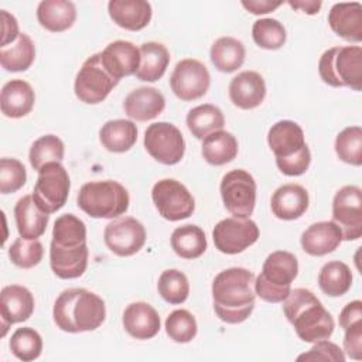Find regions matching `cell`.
Instances as JSON below:
<instances>
[{"label": "cell", "instance_id": "obj_51", "mask_svg": "<svg viewBox=\"0 0 362 362\" xmlns=\"http://www.w3.org/2000/svg\"><path fill=\"white\" fill-rule=\"evenodd\" d=\"M290 4V7H293L294 10H300L305 14H317L322 6V3L320 0H288L287 1Z\"/></svg>", "mask_w": 362, "mask_h": 362}, {"label": "cell", "instance_id": "obj_6", "mask_svg": "<svg viewBox=\"0 0 362 362\" xmlns=\"http://www.w3.org/2000/svg\"><path fill=\"white\" fill-rule=\"evenodd\" d=\"M297 274V257L287 250H276L266 257L260 274L255 277V293L267 303H283Z\"/></svg>", "mask_w": 362, "mask_h": 362}, {"label": "cell", "instance_id": "obj_18", "mask_svg": "<svg viewBox=\"0 0 362 362\" xmlns=\"http://www.w3.org/2000/svg\"><path fill=\"white\" fill-rule=\"evenodd\" d=\"M34 296L31 291L20 284H10L1 288L0 293V317H1V337L6 335L10 325L23 322L34 313Z\"/></svg>", "mask_w": 362, "mask_h": 362}, {"label": "cell", "instance_id": "obj_30", "mask_svg": "<svg viewBox=\"0 0 362 362\" xmlns=\"http://www.w3.org/2000/svg\"><path fill=\"white\" fill-rule=\"evenodd\" d=\"M140 65L136 71V78L144 82L158 81L167 71L170 64V52L161 44L148 41L140 45Z\"/></svg>", "mask_w": 362, "mask_h": 362}, {"label": "cell", "instance_id": "obj_3", "mask_svg": "<svg viewBox=\"0 0 362 362\" xmlns=\"http://www.w3.org/2000/svg\"><path fill=\"white\" fill-rule=\"evenodd\" d=\"M52 317L55 325L64 332H86L103 324L106 307L98 294L86 288H66L57 297Z\"/></svg>", "mask_w": 362, "mask_h": 362}, {"label": "cell", "instance_id": "obj_14", "mask_svg": "<svg viewBox=\"0 0 362 362\" xmlns=\"http://www.w3.org/2000/svg\"><path fill=\"white\" fill-rule=\"evenodd\" d=\"M332 221L342 232V240L362 236V189L358 185L339 188L332 199Z\"/></svg>", "mask_w": 362, "mask_h": 362}, {"label": "cell", "instance_id": "obj_43", "mask_svg": "<svg viewBox=\"0 0 362 362\" xmlns=\"http://www.w3.org/2000/svg\"><path fill=\"white\" fill-rule=\"evenodd\" d=\"M198 331L197 320L188 310H174L165 318V332L174 342H191Z\"/></svg>", "mask_w": 362, "mask_h": 362}, {"label": "cell", "instance_id": "obj_38", "mask_svg": "<svg viewBox=\"0 0 362 362\" xmlns=\"http://www.w3.org/2000/svg\"><path fill=\"white\" fill-rule=\"evenodd\" d=\"M64 141L54 134H45L31 144L28 160L31 167L35 171H40L48 163H61L64 160Z\"/></svg>", "mask_w": 362, "mask_h": 362}, {"label": "cell", "instance_id": "obj_32", "mask_svg": "<svg viewBox=\"0 0 362 362\" xmlns=\"http://www.w3.org/2000/svg\"><path fill=\"white\" fill-rule=\"evenodd\" d=\"M238 150L236 137L226 130H218L202 140L201 154L208 164L223 165L236 158Z\"/></svg>", "mask_w": 362, "mask_h": 362}, {"label": "cell", "instance_id": "obj_41", "mask_svg": "<svg viewBox=\"0 0 362 362\" xmlns=\"http://www.w3.org/2000/svg\"><path fill=\"white\" fill-rule=\"evenodd\" d=\"M335 153L346 164L359 167L362 164V129L349 126L341 130L335 139Z\"/></svg>", "mask_w": 362, "mask_h": 362}, {"label": "cell", "instance_id": "obj_28", "mask_svg": "<svg viewBox=\"0 0 362 362\" xmlns=\"http://www.w3.org/2000/svg\"><path fill=\"white\" fill-rule=\"evenodd\" d=\"M14 219L21 238L38 239L47 229L49 214L44 212L35 204L33 195H24L14 206Z\"/></svg>", "mask_w": 362, "mask_h": 362}, {"label": "cell", "instance_id": "obj_22", "mask_svg": "<svg viewBox=\"0 0 362 362\" xmlns=\"http://www.w3.org/2000/svg\"><path fill=\"white\" fill-rule=\"evenodd\" d=\"M342 242V232L334 221H322L310 225L300 238L301 247L310 256H325L334 252Z\"/></svg>", "mask_w": 362, "mask_h": 362}, {"label": "cell", "instance_id": "obj_13", "mask_svg": "<svg viewBox=\"0 0 362 362\" xmlns=\"http://www.w3.org/2000/svg\"><path fill=\"white\" fill-rule=\"evenodd\" d=\"M144 148L158 163L174 165L185 153V141L177 126L168 122L151 123L144 132Z\"/></svg>", "mask_w": 362, "mask_h": 362}, {"label": "cell", "instance_id": "obj_48", "mask_svg": "<svg viewBox=\"0 0 362 362\" xmlns=\"http://www.w3.org/2000/svg\"><path fill=\"white\" fill-rule=\"evenodd\" d=\"M1 48H4L18 38L20 31L16 17L7 10H1Z\"/></svg>", "mask_w": 362, "mask_h": 362}, {"label": "cell", "instance_id": "obj_7", "mask_svg": "<svg viewBox=\"0 0 362 362\" xmlns=\"http://www.w3.org/2000/svg\"><path fill=\"white\" fill-rule=\"evenodd\" d=\"M321 79L334 88L362 89V48L359 45L332 47L318 61Z\"/></svg>", "mask_w": 362, "mask_h": 362}, {"label": "cell", "instance_id": "obj_50", "mask_svg": "<svg viewBox=\"0 0 362 362\" xmlns=\"http://www.w3.org/2000/svg\"><path fill=\"white\" fill-rule=\"evenodd\" d=\"M240 4L252 14H267V13H272L274 11L277 7H280L283 4V1L277 0V1H273V0H242Z\"/></svg>", "mask_w": 362, "mask_h": 362}, {"label": "cell", "instance_id": "obj_45", "mask_svg": "<svg viewBox=\"0 0 362 362\" xmlns=\"http://www.w3.org/2000/svg\"><path fill=\"white\" fill-rule=\"evenodd\" d=\"M27 181L24 164L17 158L3 157L0 160V192L13 194L18 191Z\"/></svg>", "mask_w": 362, "mask_h": 362}, {"label": "cell", "instance_id": "obj_44", "mask_svg": "<svg viewBox=\"0 0 362 362\" xmlns=\"http://www.w3.org/2000/svg\"><path fill=\"white\" fill-rule=\"evenodd\" d=\"M44 255L42 243L38 239L17 238L8 247V259L20 269H31L37 266Z\"/></svg>", "mask_w": 362, "mask_h": 362}, {"label": "cell", "instance_id": "obj_17", "mask_svg": "<svg viewBox=\"0 0 362 362\" xmlns=\"http://www.w3.org/2000/svg\"><path fill=\"white\" fill-rule=\"evenodd\" d=\"M103 240L112 253L127 257L137 253L144 246L146 229L143 223L133 216L119 218L105 226Z\"/></svg>", "mask_w": 362, "mask_h": 362}, {"label": "cell", "instance_id": "obj_10", "mask_svg": "<svg viewBox=\"0 0 362 362\" xmlns=\"http://www.w3.org/2000/svg\"><path fill=\"white\" fill-rule=\"evenodd\" d=\"M119 83L103 66L100 52L93 54L82 64L76 74L74 90L75 96L88 105H98L103 102L110 90Z\"/></svg>", "mask_w": 362, "mask_h": 362}, {"label": "cell", "instance_id": "obj_5", "mask_svg": "<svg viewBox=\"0 0 362 362\" xmlns=\"http://www.w3.org/2000/svg\"><path fill=\"white\" fill-rule=\"evenodd\" d=\"M267 143L274 154L277 168L288 177L303 175L311 163V151L303 129L293 120L274 123L267 133Z\"/></svg>", "mask_w": 362, "mask_h": 362}, {"label": "cell", "instance_id": "obj_2", "mask_svg": "<svg viewBox=\"0 0 362 362\" xmlns=\"http://www.w3.org/2000/svg\"><path fill=\"white\" fill-rule=\"evenodd\" d=\"M255 274L245 267L219 272L212 281V304L218 318L226 324H240L255 308Z\"/></svg>", "mask_w": 362, "mask_h": 362}, {"label": "cell", "instance_id": "obj_26", "mask_svg": "<svg viewBox=\"0 0 362 362\" xmlns=\"http://www.w3.org/2000/svg\"><path fill=\"white\" fill-rule=\"evenodd\" d=\"M107 11L116 25L129 31H140L151 20V4L146 0H110Z\"/></svg>", "mask_w": 362, "mask_h": 362}, {"label": "cell", "instance_id": "obj_12", "mask_svg": "<svg viewBox=\"0 0 362 362\" xmlns=\"http://www.w3.org/2000/svg\"><path fill=\"white\" fill-rule=\"evenodd\" d=\"M151 199L158 214L171 222L187 219L195 211V199L184 184L163 178L153 185Z\"/></svg>", "mask_w": 362, "mask_h": 362}, {"label": "cell", "instance_id": "obj_37", "mask_svg": "<svg viewBox=\"0 0 362 362\" xmlns=\"http://www.w3.org/2000/svg\"><path fill=\"white\" fill-rule=\"evenodd\" d=\"M34 58L35 47L25 33H20L11 47L0 48V64L8 72L27 71L33 65Z\"/></svg>", "mask_w": 362, "mask_h": 362}, {"label": "cell", "instance_id": "obj_16", "mask_svg": "<svg viewBox=\"0 0 362 362\" xmlns=\"http://www.w3.org/2000/svg\"><path fill=\"white\" fill-rule=\"evenodd\" d=\"M209 85L211 75L206 66L194 58L178 61L170 76L171 90L184 102L202 98L208 92Z\"/></svg>", "mask_w": 362, "mask_h": 362}, {"label": "cell", "instance_id": "obj_4", "mask_svg": "<svg viewBox=\"0 0 362 362\" xmlns=\"http://www.w3.org/2000/svg\"><path fill=\"white\" fill-rule=\"evenodd\" d=\"M283 313L304 342L328 339L335 328L334 318L315 294L307 288H294L283 301Z\"/></svg>", "mask_w": 362, "mask_h": 362}, {"label": "cell", "instance_id": "obj_11", "mask_svg": "<svg viewBox=\"0 0 362 362\" xmlns=\"http://www.w3.org/2000/svg\"><path fill=\"white\" fill-rule=\"evenodd\" d=\"M225 208L235 218H249L256 205V181L246 170L236 168L222 177L219 185Z\"/></svg>", "mask_w": 362, "mask_h": 362}, {"label": "cell", "instance_id": "obj_23", "mask_svg": "<svg viewBox=\"0 0 362 362\" xmlns=\"http://www.w3.org/2000/svg\"><path fill=\"white\" fill-rule=\"evenodd\" d=\"M160 315L153 305L136 301L126 307L123 313V327L136 339H150L160 331Z\"/></svg>", "mask_w": 362, "mask_h": 362}, {"label": "cell", "instance_id": "obj_9", "mask_svg": "<svg viewBox=\"0 0 362 362\" xmlns=\"http://www.w3.org/2000/svg\"><path fill=\"white\" fill-rule=\"evenodd\" d=\"M69 174L61 163H48L38 171L33 198L35 204L47 214L59 211L69 195Z\"/></svg>", "mask_w": 362, "mask_h": 362}, {"label": "cell", "instance_id": "obj_49", "mask_svg": "<svg viewBox=\"0 0 362 362\" xmlns=\"http://www.w3.org/2000/svg\"><path fill=\"white\" fill-rule=\"evenodd\" d=\"M362 321V301L354 300L348 303L339 313V325L342 329Z\"/></svg>", "mask_w": 362, "mask_h": 362}, {"label": "cell", "instance_id": "obj_27", "mask_svg": "<svg viewBox=\"0 0 362 362\" xmlns=\"http://www.w3.org/2000/svg\"><path fill=\"white\" fill-rule=\"evenodd\" d=\"M35 103V93L31 85L23 79H11L1 88L0 109L11 119H20L28 115Z\"/></svg>", "mask_w": 362, "mask_h": 362}, {"label": "cell", "instance_id": "obj_35", "mask_svg": "<svg viewBox=\"0 0 362 362\" xmlns=\"http://www.w3.org/2000/svg\"><path fill=\"white\" fill-rule=\"evenodd\" d=\"M187 126L192 136L204 140L208 134L222 130L225 117L222 110L211 103H204L192 107L187 115Z\"/></svg>", "mask_w": 362, "mask_h": 362}, {"label": "cell", "instance_id": "obj_39", "mask_svg": "<svg viewBox=\"0 0 362 362\" xmlns=\"http://www.w3.org/2000/svg\"><path fill=\"white\" fill-rule=\"evenodd\" d=\"M8 346L11 354L17 359L23 362H30L41 355L42 338L34 328L21 327L11 334Z\"/></svg>", "mask_w": 362, "mask_h": 362}, {"label": "cell", "instance_id": "obj_34", "mask_svg": "<svg viewBox=\"0 0 362 362\" xmlns=\"http://www.w3.org/2000/svg\"><path fill=\"white\" fill-rule=\"evenodd\" d=\"M206 238L197 225H182L171 233V247L182 259H198L206 250Z\"/></svg>", "mask_w": 362, "mask_h": 362}, {"label": "cell", "instance_id": "obj_46", "mask_svg": "<svg viewBox=\"0 0 362 362\" xmlns=\"http://www.w3.org/2000/svg\"><path fill=\"white\" fill-rule=\"evenodd\" d=\"M297 361H331V362H344V351L334 342L328 339H321L314 342V345L304 354H301Z\"/></svg>", "mask_w": 362, "mask_h": 362}, {"label": "cell", "instance_id": "obj_24", "mask_svg": "<svg viewBox=\"0 0 362 362\" xmlns=\"http://www.w3.org/2000/svg\"><path fill=\"white\" fill-rule=\"evenodd\" d=\"M328 24L338 37L351 42H361L362 4L358 1L335 3L328 13Z\"/></svg>", "mask_w": 362, "mask_h": 362}, {"label": "cell", "instance_id": "obj_20", "mask_svg": "<svg viewBox=\"0 0 362 362\" xmlns=\"http://www.w3.org/2000/svg\"><path fill=\"white\" fill-rule=\"evenodd\" d=\"M266 98V83L256 71H243L232 78L229 83L230 102L243 110H250L262 105Z\"/></svg>", "mask_w": 362, "mask_h": 362}, {"label": "cell", "instance_id": "obj_36", "mask_svg": "<svg viewBox=\"0 0 362 362\" xmlns=\"http://www.w3.org/2000/svg\"><path fill=\"white\" fill-rule=\"evenodd\" d=\"M318 286L329 297L344 296L352 286V272L344 262L331 260L318 273Z\"/></svg>", "mask_w": 362, "mask_h": 362}, {"label": "cell", "instance_id": "obj_25", "mask_svg": "<svg viewBox=\"0 0 362 362\" xmlns=\"http://www.w3.org/2000/svg\"><path fill=\"white\" fill-rule=\"evenodd\" d=\"M123 107L130 119L136 122H147L161 115L165 107V98L156 88L141 86L126 96Z\"/></svg>", "mask_w": 362, "mask_h": 362}, {"label": "cell", "instance_id": "obj_47", "mask_svg": "<svg viewBox=\"0 0 362 362\" xmlns=\"http://www.w3.org/2000/svg\"><path fill=\"white\" fill-rule=\"evenodd\" d=\"M344 337V354L351 359H362V321L348 327Z\"/></svg>", "mask_w": 362, "mask_h": 362}, {"label": "cell", "instance_id": "obj_31", "mask_svg": "<svg viewBox=\"0 0 362 362\" xmlns=\"http://www.w3.org/2000/svg\"><path fill=\"white\" fill-rule=\"evenodd\" d=\"M102 146L110 153H124L137 141V127L132 120H107L99 130Z\"/></svg>", "mask_w": 362, "mask_h": 362}, {"label": "cell", "instance_id": "obj_15", "mask_svg": "<svg viewBox=\"0 0 362 362\" xmlns=\"http://www.w3.org/2000/svg\"><path fill=\"white\" fill-rule=\"evenodd\" d=\"M212 239L219 252L238 255L257 242L259 228L250 218H225L215 225Z\"/></svg>", "mask_w": 362, "mask_h": 362}, {"label": "cell", "instance_id": "obj_21", "mask_svg": "<svg viewBox=\"0 0 362 362\" xmlns=\"http://www.w3.org/2000/svg\"><path fill=\"white\" fill-rule=\"evenodd\" d=\"M308 192L300 184H284L279 187L270 199L273 215L283 221L298 219L308 209Z\"/></svg>", "mask_w": 362, "mask_h": 362}, {"label": "cell", "instance_id": "obj_33", "mask_svg": "<svg viewBox=\"0 0 362 362\" xmlns=\"http://www.w3.org/2000/svg\"><path fill=\"white\" fill-rule=\"evenodd\" d=\"M211 62L225 74L235 72L245 62L246 51L242 41L233 37H221L211 47Z\"/></svg>", "mask_w": 362, "mask_h": 362}, {"label": "cell", "instance_id": "obj_8", "mask_svg": "<svg viewBox=\"0 0 362 362\" xmlns=\"http://www.w3.org/2000/svg\"><path fill=\"white\" fill-rule=\"evenodd\" d=\"M78 206L92 218L113 219L129 209L127 189L117 181H90L81 187L76 198Z\"/></svg>", "mask_w": 362, "mask_h": 362}, {"label": "cell", "instance_id": "obj_1", "mask_svg": "<svg viewBox=\"0 0 362 362\" xmlns=\"http://www.w3.org/2000/svg\"><path fill=\"white\" fill-rule=\"evenodd\" d=\"M88 256L83 221L74 214L58 216L49 245V266L54 274L64 280L81 277L88 267Z\"/></svg>", "mask_w": 362, "mask_h": 362}, {"label": "cell", "instance_id": "obj_29", "mask_svg": "<svg viewBox=\"0 0 362 362\" xmlns=\"http://www.w3.org/2000/svg\"><path fill=\"white\" fill-rule=\"evenodd\" d=\"M37 20L45 30L62 33L74 25L76 7L66 0H42L37 7Z\"/></svg>", "mask_w": 362, "mask_h": 362}, {"label": "cell", "instance_id": "obj_40", "mask_svg": "<svg viewBox=\"0 0 362 362\" xmlns=\"http://www.w3.org/2000/svg\"><path fill=\"white\" fill-rule=\"evenodd\" d=\"M157 290L161 298L168 304H181L188 298L189 283L182 272L168 269L160 274Z\"/></svg>", "mask_w": 362, "mask_h": 362}, {"label": "cell", "instance_id": "obj_42", "mask_svg": "<svg viewBox=\"0 0 362 362\" xmlns=\"http://www.w3.org/2000/svg\"><path fill=\"white\" fill-rule=\"evenodd\" d=\"M253 41L264 49H279L284 45L287 34L284 25L276 18H259L252 27Z\"/></svg>", "mask_w": 362, "mask_h": 362}, {"label": "cell", "instance_id": "obj_19", "mask_svg": "<svg viewBox=\"0 0 362 362\" xmlns=\"http://www.w3.org/2000/svg\"><path fill=\"white\" fill-rule=\"evenodd\" d=\"M100 59L106 71L117 81L123 76L134 75L140 65V49L130 41L117 40L106 45L100 52Z\"/></svg>", "mask_w": 362, "mask_h": 362}]
</instances>
